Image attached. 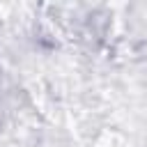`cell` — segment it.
I'll list each match as a JSON object with an SVG mask.
<instances>
[]
</instances>
